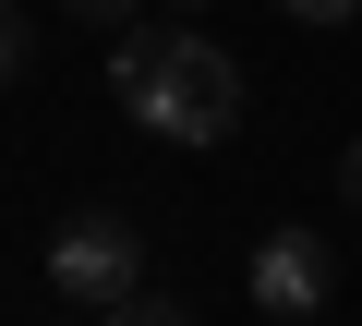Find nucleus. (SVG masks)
<instances>
[{
  "instance_id": "f257e3e1",
  "label": "nucleus",
  "mask_w": 362,
  "mask_h": 326,
  "mask_svg": "<svg viewBox=\"0 0 362 326\" xmlns=\"http://www.w3.org/2000/svg\"><path fill=\"white\" fill-rule=\"evenodd\" d=\"M109 97L157 145H230L242 133V61L218 37H194V25H133L109 49Z\"/></svg>"
},
{
  "instance_id": "f03ea898",
  "label": "nucleus",
  "mask_w": 362,
  "mask_h": 326,
  "mask_svg": "<svg viewBox=\"0 0 362 326\" xmlns=\"http://www.w3.org/2000/svg\"><path fill=\"white\" fill-rule=\"evenodd\" d=\"M49 290H61V302H85V314H121V302L145 290V230H133V218H109V206L61 218V230H49Z\"/></svg>"
},
{
  "instance_id": "7ed1b4c3",
  "label": "nucleus",
  "mask_w": 362,
  "mask_h": 326,
  "mask_svg": "<svg viewBox=\"0 0 362 326\" xmlns=\"http://www.w3.org/2000/svg\"><path fill=\"white\" fill-rule=\"evenodd\" d=\"M242 290H254L266 314H290V326H302V314H326L338 266H326V242H314V230H266V242H254V266H242Z\"/></svg>"
},
{
  "instance_id": "20e7f679",
  "label": "nucleus",
  "mask_w": 362,
  "mask_h": 326,
  "mask_svg": "<svg viewBox=\"0 0 362 326\" xmlns=\"http://www.w3.org/2000/svg\"><path fill=\"white\" fill-rule=\"evenodd\" d=\"M13 73H25V13L0 0V85H13Z\"/></svg>"
},
{
  "instance_id": "39448f33",
  "label": "nucleus",
  "mask_w": 362,
  "mask_h": 326,
  "mask_svg": "<svg viewBox=\"0 0 362 326\" xmlns=\"http://www.w3.org/2000/svg\"><path fill=\"white\" fill-rule=\"evenodd\" d=\"M97 326H181V314H169V302H145V290H133V302H121V314H97Z\"/></svg>"
},
{
  "instance_id": "423d86ee",
  "label": "nucleus",
  "mask_w": 362,
  "mask_h": 326,
  "mask_svg": "<svg viewBox=\"0 0 362 326\" xmlns=\"http://www.w3.org/2000/svg\"><path fill=\"white\" fill-rule=\"evenodd\" d=\"M278 13H302V25H350L362 0H278Z\"/></svg>"
},
{
  "instance_id": "0eeeda50",
  "label": "nucleus",
  "mask_w": 362,
  "mask_h": 326,
  "mask_svg": "<svg viewBox=\"0 0 362 326\" xmlns=\"http://www.w3.org/2000/svg\"><path fill=\"white\" fill-rule=\"evenodd\" d=\"M61 13H85V25H121V13H133V0H61Z\"/></svg>"
},
{
  "instance_id": "6e6552de",
  "label": "nucleus",
  "mask_w": 362,
  "mask_h": 326,
  "mask_svg": "<svg viewBox=\"0 0 362 326\" xmlns=\"http://www.w3.org/2000/svg\"><path fill=\"white\" fill-rule=\"evenodd\" d=\"M338 194H350V206H362V133H350V157H338Z\"/></svg>"
}]
</instances>
